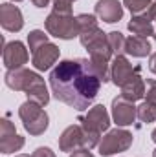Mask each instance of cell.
I'll list each match as a JSON object with an SVG mask.
<instances>
[{"label":"cell","instance_id":"ac0fdd59","mask_svg":"<svg viewBox=\"0 0 156 157\" xmlns=\"http://www.w3.org/2000/svg\"><path fill=\"white\" fill-rule=\"evenodd\" d=\"M31 70H26V68H20V70H7L4 80H6V86L15 90V91H24L26 90V84H28V78H30Z\"/></svg>","mask_w":156,"mask_h":157},{"label":"cell","instance_id":"7a4b0ae2","mask_svg":"<svg viewBox=\"0 0 156 157\" xmlns=\"http://www.w3.org/2000/svg\"><path fill=\"white\" fill-rule=\"evenodd\" d=\"M79 124L84 132V148H97L105 132L110 130V115L103 104H96L88 110L86 115L79 117Z\"/></svg>","mask_w":156,"mask_h":157},{"label":"cell","instance_id":"9a60e30c","mask_svg":"<svg viewBox=\"0 0 156 157\" xmlns=\"http://www.w3.org/2000/svg\"><path fill=\"white\" fill-rule=\"evenodd\" d=\"M94 11L96 17L107 24H116L123 18V4L119 0H97Z\"/></svg>","mask_w":156,"mask_h":157},{"label":"cell","instance_id":"d4e9b609","mask_svg":"<svg viewBox=\"0 0 156 157\" xmlns=\"http://www.w3.org/2000/svg\"><path fill=\"white\" fill-rule=\"evenodd\" d=\"M76 0H53V11L59 13H72V6Z\"/></svg>","mask_w":156,"mask_h":157},{"label":"cell","instance_id":"836d02e7","mask_svg":"<svg viewBox=\"0 0 156 157\" xmlns=\"http://www.w3.org/2000/svg\"><path fill=\"white\" fill-rule=\"evenodd\" d=\"M153 157H156V150H154V152H153Z\"/></svg>","mask_w":156,"mask_h":157},{"label":"cell","instance_id":"44dd1931","mask_svg":"<svg viewBox=\"0 0 156 157\" xmlns=\"http://www.w3.org/2000/svg\"><path fill=\"white\" fill-rule=\"evenodd\" d=\"M123 6L132 15H145L153 6V0H123Z\"/></svg>","mask_w":156,"mask_h":157},{"label":"cell","instance_id":"f546056e","mask_svg":"<svg viewBox=\"0 0 156 157\" xmlns=\"http://www.w3.org/2000/svg\"><path fill=\"white\" fill-rule=\"evenodd\" d=\"M149 70H151L153 73H156V53H153L151 59H149Z\"/></svg>","mask_w":156,"mask_h":157},{"label":"cell","instance_id":"5bb4252c","mask_svg":"<svg viewBox=\"0 0 156 157\" xmlns=\"http://www.w3.org/2000/svg\"><path fill=\"white\" fill-rule=\"evenodd\" d=\"M24 93L28 95V101H33V102H37L40 106H46L50 102V93H48L46 82L35 71L30 73V78H28V84H26Z\"/></svg>","mask_w":156,"mask_h":157},{"label":"cell","instance_id":"1f68e13d","mask_svg":"<svg viewBox=\"0 0 156 157\" xmlns=\"http://www.w3.org/2000/svg\"><path fill=\"white\" fill-rule=\"evenodd\" d=\"M151 139H153V141H154V143H156V128H154V130H153V133H151Z\"/></svg>","mask_w":156,"mask_h":157},{"label":"cell","instance_id":"30bf717a","mask_svg":"<svg viewBox=\"0 0 156 157\" xmlns=\"http://www.w3.org/2000/svg\"><path fill=\"white\" fill-rule=\"evenodd\" d=\"M24 137L17 133L15 124L7 119L0 121V152L2 154H13L18 152L24 146Z\"/></svg>","mask_w":156,"mask_h":157},{"label":"cell","instance_id":"3957f363","mask_svg":"<svg viewBox=\"0 0 156 157\" xmlns=\"http://www.w3.org/2000/svg\"><path fill=\"white\" fill-rule=\"evenodd\" d=\"M44 28L46 33L61 40H72L79 37V22L77 17H74L72 13H59V11H51L46 20H44Z\"/></svg>","mask_w":156,"mask_h":157},{"label":"cell","instance_id":"52a82bcc","mask_svg":"<svg viewBox=\"0 0 156 157\" xmlns=\"http://www.w3.org/2000/svg\"><path fill=\"white\" fill-rule=\"evenodd\" d=\"M140 73H142V68L130 64L125 55H116L114 60L110 62V80L119 88Z\"/></svg>","mask_w":156,"mask_h":157},{"label":"cell","instance_id":"cb8c5ba5","mask_svg":"<svg viewBox=\"0 0 156 157\" xmlns=\"http://www.w3.org/2000/svg\"><path fill=\"white\" fill-rule=\"evenodd\" d=\"M107 39H109V44H110V48H112V51L116 55H123L125 53V42H127V39L123 37V33L110 31V33H107Z\"/></svg>","mask_w":156,"mask_h":157},{"label":"cell","instance_id":"5b68a950","mask_svg":"<svg viewBox=\"0 0 156 157\" xmlns=\"http://www.w3.org/2000/svg\"><path fill=\"white\" fill-rule=\"evenodd\" d=\"M132 139L134 137H132V133L129 130H125L121 126H116L114 130H109L101 137V143H99L97 150H99V154L103 157H110V155H114V154H121V152H125V150L130 148Z\"/></svg>","mask_w":156,"mask_h":157},{"label":"cell","instance_id":"d6986e66","mask_svg":"<svg viewBox=\"0 0 156 157\" xmlns=\"http://www.w3.org/2000/svg\"><path fill=\"white\" fill-rule=\"evenodd\" d=\"M151 42L147 39H142V37H129L125 42V53L130 55V57H136V59H143L151 53Z\"/></svg>","mask_w":156,"mask_h":157},{"label":"cell","instance_id":"277c9868","mask_svg":"<svg viewBox=\"0 0 156 157\" xmlns=\"http://www.w3.org/2000/svg\"><path fill=\"white\" fill-rule=\"evenodd\" d=\"M18 117L22 121V124H24V130H26L30 135H33V137L42 135V133L48 130L50 117H48V113L44 112V108H42L40 104H37V102H33V101H26V102L20 104V108H18Z\"/></svg>","mask_w":156,"mask_h":157},{"label":"cell","instance_id":"e0dca14e","mask_svg":"<svg viewBox=\"0 0 156 157\" xmlns=\"http://www.w3.org/2000/svg\"><path fill=\"white\" fill-rule=\"evenodd\" d=\"M125 99L136 102V101H142L145 97V80L142 78V75H136L134 78H130L127 84L121 86V93Z\"/></svg>","mask_w":156,"mask_h":157},{"label":"cell","instance_id":"d590c367","mask_svg":"<svg viewBox=\"0 0 156 157\" xmlns=\"http://www.w3.org/2000/svg\"><path fill=\"white\" fill-rule=\"evenodd\" d=\"M153 37H154V40H156V31H154V35H153Z\"/></svg>","mask_w":156,"mask_h":157},{"label":"cell","instance_id":"8992f818","mask_svg":"<svg viewBox=\"0 0 156 157\" xmlns=\"http://www.w3.org/2000/svg\"><path fill=\"white\" fill-rule=\"evenodd\" d=\"M79 40H81L83 48H86V51L90 53V59H99V60H109L110 62L114 51L109 44L107 33H103L99 28L94 29V31H88V33H81Z\"/></svg>","mask_w":156,"mask_h":157},{"label":"cell","instance_id":"e575fe53","mask_svg":"<svg viewBox=\"0 0 156 157\" xmlns=\"http://www.w3.org/2000/svg\"><path fill=\"white\" fill-rule=\"evenodd\" d=\"M11 2H22V0H11Z\"/></svg>","mask_w":156,"mask_h":157},{"label":"cell","instance_id":"9c48e42d","mask_svg":"<svg viewBox=\"0 0 156 157\" xmlns=\"http://www.w3.org/2000/svg\"><path fill=\"white\" fill-rule=\"evenodd\" d=\"M2 60L7 70H20V68H24V64H28L30 53L20 40L6 42L4 49H2Z\"/></svg>","mask_w":156,"mask_h":157},{"label":"cell","instance_id":"f1b7e54d","mask_svg":"<svg viewBox=\"0 0 156 157\" xmlns=\"http://www.w3.org/2000/svg\"><path fill=\"white\" fill-rule=\"evenodd\" d=\"M147 17H149L151 20H156V0L153 2V6L149 7V11H147Z\"/></svg>","mask_w":156,"mask_h":157},{"label":"cell","instance_id":"d6a6232c","mask_svg":"<svg viewBox=\"0 0 156 157\" xmlns=\"http://www.w3.org/2000/svg\"><path fill=\"white\" fill-rule=\"evenodd\" d=\"M17 157H30V155H26V154H20V155H17Z\"/></svg>","mask_w":156,"mask_h":157},{"label":"cell","instance_id":"7c38bea8","mask_svg":"<svg viewBox=\"0 0 156 157\" xmlns=\"http://www.w3.org/2000/svg\"><path fill=\"white\" fill-rule=\"evenodd\" d=\"M0 26L9 31V33H17L24 28V17H22V11L9 4V2H4L0 4Z\"/></svg>","mask_w":156,"mask_h":157},{"label":"cell","instance_id":"8fae6325","mask_svg":"<svg viewBox=\"0 0 156 157\" xmlns=\"http://www.w3.org/2000/svg\"><path fill=\"white\" fill-rule=\"evenodd\" d=\"M59 53L61 51L53 42H46L31 53V64L37 71H46L59 60Z\"/></svg>","mask_w":156,"mask_h":157},{"label":"cell","instance_id":"83f0119b","mask_svg":"<svg viewBox=\"0 0 156 157\" xmlns=\"http://www.w3.org/2000/svg\"><path fill=\"white\" fill-rule=\"evenodd\" d=\"M70 157H94V155L90 154L88 148H79V150H76V152H72Z\"/></svg>","mask_w":156,"mask_h":157},{"label":"cell","instance_id":"6da1fadb","mask_svg":"<svg viewBox=\"0 0 156 157\" xmlns=\"http://www.w3.org/2000/svg\"><path fill=\"white\" fill-rule=\"evenodd\" d=\"M48 78L53 97L77 112L92 108L101 88V80L96 75L90 59L59 60Z\"/></svg>","mask_w":156,"mask_h":157},{"label":"cell","instance_id":"4fadbf2b","mask_svg":"<svg viewBox=\"0 0 156 157\" xmlns=\"http://www.w3.org/2000/svg\"><path fill=\"white\" fill-rule=\"evenodd\" d=\"M79 148H84V132H83L81 124H72L61 133V137H59V150L66 152V154H72V152H76Z\"/></svg>","mask_w":156,"mask_h":157},{"label":"cell","instance_id":"4dcf8cb0","mask_svg":"<svg viewBox=\"0 0 156 157\" xmlns=\"http://www.w3.org/2000/svg\"><path fill=\"white\" fill-rule=\"evenodd\" d=\"M31 4H33L35 7H46V6L50 4V0H31Z\"/></svg>","mask_w":156,"mask_h":157},{"label":"cell","instance_id":"7402d4cb","mask_svg":"<svg viewBox=\"0 0 156 157\" xmlns=\"http://www.w3.org/2000/svg\"><path fill=\"white\" fill-rule=\"evenodd\" d=\"M77 22H79V31H81V33H88V31H94V29L99 28L96 15L81 13V15H77ZM81 33H79V35H81Z\"/></svg>","mask_w":156,"mask_h":157},{"label":"cell","instance_id":"ba28073f","mask_svg":"<svg viewBox=\"0 0 156 157\" xmlns=\"http://www.w3.org/2000/svg\"><path fill=\"white\" fill-rule=\"evenodd\" d=\"M112 121L116 122V126H130L136 119H138V106H134L132 101L125 99L123 95H117L112 99Z\"/></svg>","mask_w":156,"mask_h":157},{"label":"cell","instance_id":"ffe728a7","mask_svg":"<svg viewBox=\"0 0 156 157\" xmlns=\"http://www.w3.org/2000/svg\"><path fill=\"white\" fill-rule=\"evenodd\" d=\"M138 119L142 122H154L156 121V104L151 101H143L138 106Z\"/></svg>","mask_w":156,"mask_h":157},{"label":"cell","instance_id":"2e32d148","mask_svg":"<svg viewBox=\"0 0 156 157\" xmlns=\"http://www.w3.org/2000/svg\"><path fill=\"white\" fill-rule=\"evenodd\" d=\"M129 31L134 35V37H142V39H149L154 35V26H153V20L145 15H134L129 22Z\"/></svg>","mask_w":156,"mask_h":157},{"label":"cell","instance_id":"603a6c76","mask_svg":"<svg viewBox=\"0 0 156 157\" xmlns=\"http://www.w3.org/2000/svg\"><path fill=\"white\" fill-rule=\"evenodd\" d=\"M46 42H50L48 40V33H44L42 29H33V31H30V35H28V49L33 53L35 49H39L42 44H46Z\"/></svg>","mask_w":156,"mask_h":157},{"label":"cell","instance_id":"4316f807","mask_svg":"<svg viewBox=\"0 0 156 157\" xmlns=\"http://www.w3.org/2000/svg\"><path fill=\"white\" fill-rule=\"evenodd\" d=\"M31 157H57V155H55V152H53L51 148H48V146H39V148H35V152L31 154Z\"/></svg>","mask_w":156,"mask_h":157},{"label":"cell","instance_id":"484cf974","mask_svg":"<svg viewBox=\"0 0 156 157\" xmlns=\"http://www.w3.org/2000/svg\"><path fill=\"white\" fill-rule=\"evenodd\" d=\"M145 101H151L156 104V80L154 78H147L145 82Z\"/></svg>","mask_w":156,"mask_h":157}]
</instances>
